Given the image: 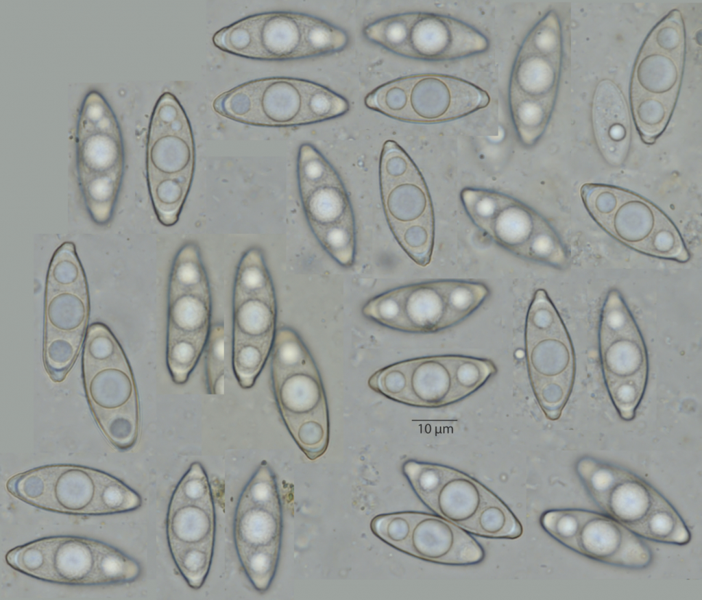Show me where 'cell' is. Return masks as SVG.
Here are the masks:
<instances>
[{
  "label": "cell",
  "mask_w": 702,
  "mask_h": 600,
  "mask_svg": "<svg viewBox=\"0 0 702 600\" xmlns=\"http://www.w3.org/2000/svg\"><path fill=\"white\" fill-rule=\"evenodd\" d=\"M82 348L84 387L93 416L113 446L129 450L137 441L140 412L126 355L110 328L101 322L88 326Z\"/></svg>",
  "instance_id": "1"
},
{
  "label": "cell",
  "mask_w": 702,
  "mask_h": 600,
  "mask_svg": "<svg viewBox=\"0 0 702 600\" xmlns=\"http://www.w3.org/2000/svg\"><path fill=\"white\" fill-rule=\"evenodd\" d=\"M402 472L421 501L472 535L516 539L523 527L509 507L470 475L438 464L409 459Z\"/></svg>",
  "instance_id": "2"
},
{
  "label": "cell",
  "mask_w": 702,
  "mask_h": 600,
  "mask_svg": "<svg viewBox=\"0 0 702 600\" xmlns=\"http://www.w3.org/2000/svg\"><path fill=\"white\" fill-rule=\"evenodd\" d=\"M14 497L36 507L65 514L98 516L138 509L139 494L103 471L73 464L37 467L6 483Z\"/></svg>",
  "instance_id": "3"
},
{
  "label": "cell",
  "mask_w": 702,
  "mask_h": 600,
  "mask_svg": "<svg viewBox=\"0 0 702 600\" xmlns=\"http://www.w3.org/2000/svg\"><path fill=\"white\" fill-rule=\"evenodd\" d=\"M5 561L26 575L71 586L130 583L141 573L137 562L115 547L73 536L45 537L16 547Z\"/></svg>",
  "instance_id": "4"
},
{
  "label": "cell",
  "mask_w": 702,
  "mask_h": 600,
  "mask_svg": "<svg viewBox=\"0 0 702 600\" xmlns=\"http://www.w3.org/2000/svg\"><path fill=\"white\" fill-rule=\"evenodd\" d=\"M685 58L681 12L673 10L646 36L632 73L630 101L642 141L651 144L664 131L678 97Z\"/></svg>",
  "instance_id": "5"
},
{
  "label": "cell",
  "mask_w": 702,
  "mask_h": 600,
  "mask_svg": "<svg viewBox=\"0 0 702 600\" xmlns=\"http://www.w3.org/2000/svg\"><path fill=\"white\" fill-rule=\"evenodd\" d=\"M562 58L559 19L545 14L524 40L512 68L509 104L520 141L535 143L544 132L557 95Z\"/></svg>",
  "instance_id": "6"
},
{
  "label": "cell",
  "mask_w": 702,
  "mask_h": 600,
  "mask_svg": "<svg viewBox=\"0 0 702 600\" xmlns=\"http://www.w3.org/2000/svg\"><path fill=\"white\" fill-rule=\"evenodd\" d=\"M90 315L84 270L71 241L61 244L49 265L44 303L43 363L50 378L62 381L84 344Z\"/></svg>",
  "instance_id": "7"
},
{
  "label": "cell",
  "mask_w": 702,
  "mask_h": 600,
  "mask_svg": "<svg viewBox=\"0 0 702 600\" xmlns=\"http://www.w3.org/2000/svg\"><path fill=\"white\" fill-rule=\"evenodd\" d=\"M576 468L597 505L640 537L661 542L677 529L681 516L674 507L632 472L588 457Z\"/></svg>",
  "instance_id": "8"
},
{
  "label": "cell",
  "mask_w": 702,
  "mask_h": 600,
  "mask_svg": "<svg viewBox=\"0 0 702 600\" xmlns=\"http://www.w3.org/2000/svg\"><path fill=\"white\" fill-rule=\"evenodd\" d=\"M487 93L461 78L418 74L386 82L368 93L365 106L400 121L433 123L456 119L486 107Z\"/></svg>",
  "instance_id": "9"
},
{
  "label": "cell",
  "mask_w": 702,
  "mask_h": 600,
  "mask_svg": "<svg viewBox=\"0 0 702 600\" xmlns=\"http://www.w3.org/2000/svg\"><path fill=\"white\" fill-rule=\"evenodd\" d=\"M116 119L96 92L87 95L77 131V165L82 190L94 219L109 218L119 189L123 165Z\"/></svg>",
  "instance_id": "10"
},
{
  "label": "cell",
  "mask_w": 702,
  "mask_h": 600,
  "mask_svg": "<svg viewBox=\"0 0 702 600\" xmlns=\"http://www.w3.org/2000/svg\"><path fill=\"white\" fill-rule=\"evenodd\" d=\"M370 527L385 543L427 562L465 566L485 557L483 547L471 533L437 514L413 511L380 514Z\"/></svg>",
  "instance_id": "11"
},
{
  "label": "cell",
  "mask_w": 702,
  "mask_h": 600,
  "mask_svg": "<svg viewBox=\"0 0 702 600\" xmlns=\"http://www.w3.org/2000/svg\"><path fill=\"white\" fill-rule=\"evenodd\" d=\"M316 84L287 77L252 80L218 95L213 108L221 116L253 125L311 124L309 99Z\"/></svg>",
  "instance_id": "12"
},
{
  "label": "cell",
  "mask_w": 702,
  "mask_h": 600,
  "mask_svg": "<svg viewBox=\"0 0 702 600\" xmlns=\"http://www.w3.org/2000/svg\"><path fill=\"white\" fill-rule=\"evenodd\" d=\"M271 381L277 406L293 439L310 460L321 457L328 446L330 424L314 360Z\"/></svg>",
  "instance_id": "13"
},
{
  "label": "cell",
  "mask_w": 702,
  "mask_h": 600,
  "mask_svg": "<svg viewBox=\"0 0 702 600\" xmlns=\"http://www.w3.org/2000/svg\"><path fill=\"white\" fill-rule=\"evenodd\" d=\"M308 16L291 12L254 14L217 31L213 43L223 51L251 59L308 58L306 28Z\"/></svg>",
  "instance_id": "14"
},
{
  "label": "cell",
  "mask_w": 702,
  "mask_h": 600,
  "mask_svg": "<svg viewBox=\"0 0 702 600\" xmlns=\"http://www.w3.org/2000/svg\"><path fill=\"white\" fill-rule=\"evenodd\" d=\"M581 195L589 213L604 230L645 254L655 235L670 221L651 202L618 187L585 184Z\"/></svg>",
  "instance_id": "15"
},
{
  "label": "cell",
  "mask_w": 702,
  "mask_h": 600,
  "mask_svg": "<svg viewBox=\"0 0 702 600\" xmlns=\"http://www.w3.org/2000/svg\"><path fill=\"white\" fill-rule=\"evenodd\" d=\"M531 385L545 416L557 420L570 395L574 357L564 325L544 332H524Z\"/></svg>",
  "instance_id": "16"
},
{
  "label": "cell",
  "mask_w": 702,
  "mask_h": 600,
  "mask_svg": "<svg viewBox=\"0 0 702 600\" xmlns=\"http://www.w3.org/2000/svg\"><path fill=\"white\" fill-rule=\"evenodd\" d=\"M599 348L611 400L621 418L631 420L648 376L646 350L636 323L617 331L599 329Z\"/></svg>",
  "instance_id": "17"
},
{
  "label": "cell",
  "mask_w": 702,
  "mask_h": 600,
  "mask_svg": "<svg viewBox=\"0 0 702 600\" xmlns=\"http://www.w3.org/2000/svg\"><path fill=\"white\" fill-rule=\"evenodd\" d=\"M461 199L476 226L498 244L524 258L535 237L548 225L529 206L498 192L465 188Z\"/></svg>",
  "instance_id": "18"
},
{
  "label": "cell",
  "mask_w": 702,
  "mask_h": 600,
  "mask_svg": "<svg viewBox=\"0 0 702 600\" xmlns=\"http://www.w3.org/2000/svg\"><path fill=\"white\" fill-rule=\"evenodd\" d=\"M195 147L188 117L177 98L164 93L154 107L147 148V178L193 173Z\"/></svg>",
  "instance_id": "19"
},
{
  "label": "cell",
  "mask_w": 702,
  "mask_h": 600,
  "mask_svg": "<svg viewBox=\"0 0 702 600\" xmlns=\"http://www.w3.org/2000/svg\"><path fill=\"white\" fill-rule=\"evenodd\" d=\"M400 56L414 59L451 60L486 51L489 41L480 32L454 18L426 12H409Z\"/></svg>",
  "instance_id": "20"
},
{
  "label": "cell",
  "mask_w": 702,
  "mask_h": 600,
  "mask_svg": "<svg viewBox=\"0 0 702 600\" xmlns=\"http://www.w3.org/2000/svg\"><path fill=\"white\" fill-rule=\"evenodd\" d=\"M638 535L607 514L583 509L578 530L567 548L616 566L641 569L652 553Z\"/></svg>",
  "instance_id": "21"
},
{
  "label": "cell",
  "mask_w": 702,
  "mask_h": 600,
  "mask_svg": "<svg viewBox=\"0 0 702 600\" xmlns=\"http://www.w3.org/2000/svg\"><path fill=\"white\" fill-rule=\"evenodd\" d=\"M592 125L597 146L606 161L618 166L630 145L631 121L621 91L609 80L597 85L592 103Z\"/></svg>",
  "instance_id": "22"
},
{
  "label": "cell",
  "mask_w": 702,
  "mask_h": 600,
  "mask_svg": "<svg viewBox=\"0 0 702 600\" xmlns=\"http://www.w3.org/2000/svg\"><path fill=\"white\" fill-rule=\"evenodd\" d=\"M457 402L452 374V355L410 359L405 405L435 408Z\"/></svg>",
  "instance_id": "23"
},
{
  "label": "cell",
  "mask_w": 702,
  "mask_h": 600,
  "mask_svg": "<svg viewBox=\"0 0 702 600\" xmlns=\"http://www.w3.org/2000/svg\"><path fill=\"white\" fill-rule=\"evenodd\" d=\"M303 208L312 231L354 221L346 189L337 172L322 182L299 184Z\"/></svg>",
  "instance_id": "24"
},
{
  "label": "cell",
  "mask_w": 702,
  "mask_h": 600,
  "mask_svg": "<svg viewBox=\"0 0 702 600\" xmlns=\"http://www.w3.org/2000/svg\"><path fill=\"white\" fill-rule=\"evenodd\" d=\"M281 533L280 502L265 504L239 498L234 523L237 551L261 545H280Z\"/></svg>",
  "instance_id": "25"
},
{
  "label": "cell",
  "mask_w": 702,
  "mask_h": 600,
  "mask_svg": "<svg viewBox=\"0 0 702 600\" xmlns=\"http://www.w3.org/2000/svg\"><path fill=\"white\" fill-rule=\"evenodd\" d=\"M403 287L408 333H431L446 329V308L442 280Z\"/></svg>",
  "instance_id": "26"
},
{
  "label": "cell",
  "mask_w": 702,
  "mask_h": 600,
  "mask_svg": "<svg viewBox=\"0 0 702 600\" xmlns=\"http://www.w3.org/2000/svg\"><path fill=\"white\" fill-rule=\"evenodd\" d=\"M380 187L389 225L433 217L431 197L420 172Z\"/></svg>",
  "instance_id": "27"
},
{
  "label": "cell",
  "mask_w": 702,
  "mask_h": 600,
  "mask_svg": "<svg viewBox=\"0 0 702 600\" xmlns=\"http://www.w3.org/2000/svg\"><path fill=\"white\" fill-rule=\"evenodd\" d=\"M215 533L213 503H169L167 518L169 545L215 540Z\"/></svg>",
  "instance_id": "28"
},
{
  "label": "cell",
  "mask_w": 702,
  "mask_h": 600,
  "mask_svg": "<svg viewBox=\"0 0 702 600\" xmlns=\"http://www.w3.org/2000/svg\"><path fill=\"white\" fill-rule=\"evenodd\" d=\"M187 293L210 294L199 249L194 242L185 243L178 251L169 279L168 298Z\"/></svg>",
  "instance_id": "29"
},
{
  "label": "cell",
  "mask_w": 702,
  "mask_h": 600,
  "mask_svg": "<svg viewBox=\"0 0 702 600\" xmlns=\"http://www.w3.org/2000/svg\"><path fill=\"white\" fill-rule=\"evenodd\" d=\"M209 331L184 333L167 329V365L176 384L188 381L205 349Z\"/></svg>",
  "instance_id": "30"
},
{
  "label": "cell",
  "mask_w": 702,
  "mask_h": 600,
  "mask_svg": "<svg viewBox=\"0 0 702 600\" xmlns=\"http://www.w3.org/2000/svg\"><path fill=\"white\" fill-rule=\"evenodd\" d=\"M250 298L276 299L272 279L262 250L253 247L242 255L233 287V302Z\"/></svg>",
  "instance_id": "31"
},
{
  "label": "cell",
  "mask_w": 702,
  "mask_h": 600,
  "mask_svg": "<svg viewBox=\"0 0 702 600\" xmlns=\"http://www.w3.org/2000/svg\"><path fill=\"white\" fill-rule=\"evenodd\" d=\"M274 335L253 337L232 334V368L243 389L255 384L270 355Z\"/></svg>",
  "instance_id": "32"
},
{
  "label": "cell",
  "mask_w": 702,
  "mask_h": 600,
  "mask_svg": "<svg viewBox=\"0 0 702 600\" xmlns=\"http://www.w3.org/2000/svg\"><path fill=\"white\" fill-rule=\"evenodd\" d=\"M193 173L147 178L156 215L160 223L171 226L177 223L189 193Z\"/></svg>",
  "instance_id": "33"
},
{
  "label": "cell",
  "mask_w": 702,
  "mask_h": 600,
  "mask_svg": "<svg viewBox=\"0 0 702 600\" xmlns=\"http://www.w3.org/2000/svg\"><path fill=\"white\" fill-rule=\"evenodd\" d=\"M210 326V294L187 293L168 298L167 329L195 333Z\"/></svg>",
  "instance_id": "34"
},
{
  "label": "cell",
  "mask_w": 702,
  "mask_h": 600,
  "mask_svg": "<svg viewBox=\"0 0 702 600\" xmlns=\"http://www.w3.org/2000/svg\"><path fill=\"white\" fill-rule=\"evenodd\" d=\"M276 314V299L250 298L233 302L232 334L253 337L274 335Z\"/></svg>",
  "instance_id": "35"
},
{
  "label": "cell",
  "mask_w": 702,
  "mask_h": 600,
  "mask_svg": "<svg viewBox=\"0 0 702 600\" xmlns=\"http://www.w3.org/2000/svg\"><path fill=\"white\" fill-rule=\"evenodd\" d=\"M446 302V328L469 316L489 295L487 287L481 283L460 280H442Z\"/></svg>",
  "instance_id": "36"
},
{
  "label": "cell",
  "mask_w": 702,
  "mask_h": 600,
  "mask_svg": "<svg viewBox=\"0 0 702 600\" xmlns=\"http://www.w3.org/2000/svg\"><path fill=\"white\" fill-rule=\"evenodd\" d=\"M214 542L169 545L177 568L192 588H201L205 581L211 565Z\"/></svg>",
  "instance_id": "37"
},
{
  "label": "cell",
  "mask_w": 702,
  "mask_h": 600,
  "mask_svg": "<svg viewBox=\"0 0 702 600\" xmlns=\"http://www.w3.org/2000/svg\"><path fill=\"white\" fill-rule=\"evenodd\" d=\"M270 355L271 379L313 359L297 333L287 326L276 328Z\"/></svg>",
  "instance_id": "38"
},
{
  "label": "cell",
  "mask_w": 702,
  "mask_h": 600,
  "mask_svg": "<svg viewBox=\"0 0 702 600\" xmlns=\"http://www.w3.org/2000/svg\"><path fill=\"white\" fill-rule=\"evenodd\" d=\"M389 226L400 245L415 263L422 267L430 263L434 244V217Z\"/></svg>",
  "instance_id": "39"
},
{
  "label": "cell",
  "mask_w": 702,
  "mask_h": 600,
  "mask_svg": "<svg viewBox=\"0 0 702 600\" xmlns=\"http://www.w3.org/2000/svg\"><path fill=\"white\" fill-rule=\"evenodd\" d=\"M280 545H261L237 550L238 556L254 588L266 591L274 577Z\"/></svg>",
  "instance_id": "40"
},
{
  "label": "cell",
  "mask_w": 702,
  "mask_h": 600,
  "mask_svg": "<svg viewBox=\"0 0 702 600\" xmlns=\"http://www.w3.org/2000/svg\"><path fill=\"white\" fill-rule=\"evenodd\" d=\"M497 371L489 359L452 355V374L457 402L483 386Z\"/></svg>",
  "instance_id": "41"
},
{
  "label": "cell",
  "mask_w": 702,
  "mask_h": 600,
  "mask_svg": "<svg viewBox=\"0 0 702 600\" xmlns=\"http://www.w3.org/2000/svg\"><path fill=\"white\" fill-rule=\"evenodd\" d=\"M362 313L384 326L408 333L404 309V287L372 298L364 304Z\"/></svg>",
  "instance_id": "42"
},
{
  "label": "cell",
  "mask_w": 702,
  "mask_h": 600,
  "mask_svg": "<svg viewBox=\"0 0 702 600\" xmlns=\"http://www.w3.org/2000/svg\"><path fill=\"white\" fill-rule=\"evenodd\" d=\"M324 249L344 267L352 266L355 256L354 221L313 231Z\"/></svg>",
  "instance_id": "43"
},
{
  "label": "cell",
  "mask_w": 702,
  "mask_h": 600,
  "mask_svg": "<svg viewBox=\"0 0 702 600\" xmlns=\"http://www.w3.org/2000/svg\"><path fill=\"white\" fill-rule=\"evenodd\" d=\"M348 43L347 34L341 29L313 16H308L306 28L308 58L338 52Z\"/></svg>",
  "instance_id": "44"
},
{
  "label": "cell",
  "mask_w": 702,
  "mask_h": 600,
  "mask_svg": "<svg viewBox=\"0 0 702 600\" xmlns=\"http://www.w3.org/2000/svg\"><path fill=\"white\" fill-rule=\"evenodd\" d=\"M224 324H211L205 346L206 379L208 394H223L225 380Z\"/></svg>",
  "instance_id": "45"
},
{
  "label": "cell",
  "mask_w": 702,
  "mask_h": 600,
  "mask_svg": "<svg viewBox=\"0 0 702 600\" xmlns=\"http://www.w3.org/2000/svg\"><path fill=\"white\" fill-rule=\"evenodd\" d=\"M409 13L383 17L365 26V36L383 48L400 55L404 45Z\"/></svg>",
  "instance_id": "46"
},
{
  "label": "cell",
  "mask_w": 702,
  "mask_h": 600,
  "mask_svg": "<svg viewBox=\"0 0 702 600\" xmlns=\"http://www.w3.org/2000/svg\"><path fill=\"white\" fill-rule=\"evenodd\" d=\"M410 359L400 361L375 372L368 385L374 391L405 404L409 388Z\"/></svg>",
  "instance_id": "47"
},
{
  "label": "cell",
  "mask_w": 702,
  "mask_h": 600,
  "mask_svg": "<svg viewBox=\"0 0 702 600\" xmlns=\"http://www.w3.org/2000/svg\"><path fill=\"white\" fill-rule=\"evenodd\" d=\"M420 173L406 152L394 141L387 140L380 156V187L393 184Z\"/></svg>",
  "instance_id": "48"
},
{
  "label": "cell",
  "mask_w": 702,
  "mask_h": 600,
  "mask_svg": "<svg viewBox=\"0 0 702 600\" xmlns=\"http://www.w3.org/2000/svg\"><path fill=\"white\" fill-rule=\"evenodd\" d=\"M213 503L207 475L199 462H193L174 490L171 504Z\"/></svg>",
  "instance_id": "49"
},
{
  "label": "cell",
  "mask_w": 702,
  "mask_h": 600,
  "mask_svg": "<svg viewBox=\"0 0 702 600\" xmlns=\"http://www.w3.org/2000/svg\"><path fill=\"white\" fill-rule=\"evenodd\" d=\"M564 325L559 313L543 289L535 291L529 307L524 332H544Z\"/></svg>",
  "instance_id": "50"
}]
</instances>
